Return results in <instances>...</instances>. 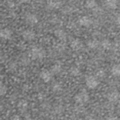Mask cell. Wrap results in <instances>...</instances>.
Here are the masks:
<instances>
[{"label": "cell", "mask_w": 120, "mask_h": 120, "mask_svg": "<svg viewBox=\"0 0 120 120\" xmlns=\"http://www.w3.org/2000/svg\"><path fill=\"white\" fill-rule=\"evenodd\" d=\"M31 56L34 60H42L46 56V51L42 47L35 46L31 49Z\"/></svg>", "instance_id": "6da1fadb"}, {"label": "cell", "mask_w": 120, "mask_h": 120, "mask_svg": "<svg viewBox=\"0 0 120 120\" xmlns=\"http://www.w3.org/2000/svg\"><path fill=\"white\" fill-rule=\"evenodd\" d=\"M90 99V96L88 93L85 90L80 91L78 94H76L74 97V100L77 103L79 104H85Z\"/></svg>", "instance_id": "7a4b0ae2"}, {"label": "cell", "mask_w": 120, "mask_h": 120, "mask_svg": "<svg viewBox=\"0 0 120 120\" xmlns=\"http://www.w3.org/2000/svg\"><path fill=\"white\" fill-rule=\"evenodd\" d=\"M86 86L90 89H95L98 87L99 84L98 79L95 76H89L86 79Z\"/></svg>", "instance_id": "3957f363"}, {"label": "cell", "mask_w": 120, "mask_h": 120, "mask_svg": "<svg viewBox=\"0 0 120 120\" xmlns=\"http://www.w3.org/2000/svg\"><path fill=\"white\" fill-rule=\"evenodd\" d=\"M23 39L27 41H30L35 39V33L32 30H25L22 33Z\"/></svg>", "instance_id": "277c9868"}, {"label": "cell", "mask_w": 120, "mask_h": 120, "mask_svg": "<svg viewBox=\"0 0 120 120\" xmlns=\"http://www.w3.org/2000/svg\"><path fill=\"white\" fill-rule=\"evenodd\" d=\"M53 75L51 73V72L48 70H43L40 73V79L45 83L50 82L52 78Z\"/></svg>", "instance_id": "5b68a950"}, {"label": "cell", "mask_w": 120, "mask_h": 120, "mask_svg": "<svg viewBox=\"0 0 120 120\" xmlns=\"http://www.w3.org/2000/svg\"><path fill=\"white\" fill-rule=\"evenodd\" d=\"M25 20L26 23H28V25H34L38 22V18H37V15L33 13H28L25 15Z\"/></svg>", "instance_id": "8992f818"}, {"label": "cell", "mask_w": 120, "mask_h": 120, "mask_svg": "<svg viewBox=\"0 0 120 120\" xmlns=\"http://www.w3.org/2000/svg\"><path fill=\"white\" fill-rule=\"evenodd\" d=\"M71 47L75 51H80L83 47V43L79 39H74L71 42Z\"/></svg>", "instance_id": "52a82bcc"}, {"label": "cell", "mask_w": 120, "mask_h": 120, "mask_svg": "<svg viewBox=\"0 0 120 120\" xmlns=\"http://www.w3.org/2000/svg\"><path fill=\"white\" fill-rule=\"evenodd\" d=\"M79 24L81 26L88 27H90L93 24V20L88 16H86H86H82L79 19Z\"/></svg>", "instance_id": "ba28073f"}, {"label": "cell", "mask_w": 120, "mask_h": 120, "mask_svg": "<svg viewBox=\"0 0 120 120\" xmlns=\"http://www.w3.org/2000/svg\"><path fill=\"white\" fill-rule=\"evenodd\" d=\"M108 99L110 103H116L120 99V94L117 91H113L108 94Z\"/></svg>", "instance_id": "9c48e42d"}, {"label": "cell", "mask_w": 120, "mask_h": 120, "mask_svg": "<svg viewBox=\"0 0 120 120\" xmlns=\"http://www.w3.org/2000/svg\"><path fill=\"white\" fill-rule=\"evenodd\" d=\"M62 5V3L60 0H50L47 4V6L51 10H55L59 8Z\"/></svg>", "instance_id": "30bf717a"}, {"label": "cell", "mask_w": 120, "mask_h": 120, "mask_svg": "<svg viewBox=\"0 0 120 120\" xmlns=\"http://www.w3.org/2000/svg\"><path fill=\"white\" fill-rule=\"evenodd\" d=\"M87 45L91 49H96L100 46V41L96 39H91L87 41Z\"/></svg>", "instance_id": "8fae6325"}, {"label": "cell", "mask_w": 120, "mask_h": 120, "mask_svg": "<svg viewBox=\"0 0 120 120\" xmlns=\"http://www.w3.org/2000/svg\"><path fill=\"white\" fill-rule=\"evenodd\" d=\"M54 35L58 38L60 40H64L66 39V37H67V34L66 33V32L62 29H57L54 31Z\"/></svg>", "instance_id": "7c38bea8"}, {"label": "cell", "mask_w": 120, "mask_h": 120, "mask_svg": "<svg viewBox=\"0 0 120 120\" xmlns=\"http://www.w3.org/2000/svg\"><path fill=\"white\" fill-rule=\"evenodd\" d=\"M69 73L73 77H79V76L81 75V70H80V68L79 67L73 65V66L71 67V68L69 70Z\"/></svg>", "instance_id": "4fadbf2b"}, {"label": "cell", "mask_w": 120, "mask_h": 120, "mask_svg": "<svg viewBox=\"0 0 120 120\" xmlns=\"http://www.w3.org/2000/svg\"><path fill=\"white\" fill-rule=\"evenodd\" d=\"M62 65L60 63H55L54 65H53L52 66L50 72H51V73L52 75H57L60 72H62Z\"/></svg>", "instance_id": "5bb4252c"}, {"label": "cell", "mask_w": 120, "mask_h": 120, "mask_svg": "<svg viewBox=\"0 0 120 120\" xmlns=\"http://www.w3.org/2000/svg\"><path fill=\"white\" fill-rule=\"evenodd\" d=\"M110 72L112 75H113L114 77H119L120 75V65H117V64L114 65L111 68Z\"/></svg>", "instance_id": "9a60e30c"}, {"label": "cell", "mask_w": 120, "mask_h": 120, "mask_svg": "<svg viewBox=\"0 0 120 120\" xmlns=\"http://www.w3.org/2000/svg\"><path fill=\"white\" fill-rule=\"evenodd\" d=\"M106 6L111 9H115L117 8V0H106L105 1Z\"/></svg>", "instance_id": "2e32d148"}, {"label": "cell", "mask_w": 120, "mask_h": 120, "mask_svg": "<svg viewBox=\"0 0 120 120\" xmlns=\"http://www.w3.org/2000/svg\"><path fill=\"white\" fill-rule=\"evenodd\" d=\"M28 103L26 101L22 100L20 101V103L18 104V108L21 111H22L23 112H25L28 109Z\"/></svg>", "instance_id": "e0dca14e"}, {"label": "cell", "mask_w": 120, "mask_h": 120, "mask_svg": "<svg viewBox=\"0 0 120 120\" xmlns=\"http://www.w3.org/2000/svg\"><path fill=\"white\" fill-rule=\"evenodd\" d=\"M100 44H101L102 47L105 49V50H109L110 49L111 46H112V43L110 40L108 39H104L101 41V43H100Z\"/></svg>", "instance_id": "ac0fdd59"}, {"label": "cell", "mask_w": 120, "mask_h": 120, "mask_svg": "<svg viewBox=\"0 0 120 120\" xmlns=\"http://www.w3.org/2000/svg\"><path fill=\"white\" fill-rule=\"evenodd\" d=\"M97 6L95 0H86V6L88 8H94Z\"/></svg>", "instance_id": "d6986e66"}, {"label": "cell", "mask_w": 120, "mask_h": 120, "mask_svg": "<svg viewBox=\"0 0 120 120\" xmlns=\"http://www.w3.org/2000/svg\"><path fill=\"white\" fill-rule=\"evenodd\" d=\"M52 91L55 93H59L62 91V85L60 83H54L52 86Z\"/></svg>", "instance_id": "ffe728a7"}, {"label": "cell", "mask_w": 120, "mask_h": 120, "mask_svg": "<svg viewBox=\"0 0 120 120\" xmlns=\"http://www.w3.org/2000/svg\"><path fill=\"white\" fill-rule=\"evenodd\" d=\"M1 37L6 38V39H8V38H10L11 36V30H8V29H5V30H3L1 32Z\"/></svg>", "instance_id": "44dd1931"}, {"label": "cell", "mask_w": 120, "mask_h": 120, "mask_svg": "<svg viewBox=\"0 0 120 120\" xmlns=\"http://www.w3.org/2000/svg\"><path fill=\"white\" fill-rule=\"evenodd\" d=\"M96 75L98 78H103L105 76V73L103 71V70H99L96 72Z\"/></svg>", "instance_id": "7402d4cb"}, {"label": "cell", "mask_w": 120, "mask_h": 120, "mask_svg": "<svg viewBox=\"0 0 120 120\" xmlns=\"http://www.w3.org/2000/svg\"><path fill=\"white\" fill-rule=\"evenodd\" d=\"M108 120H120V119L117 117H110Z\"/></svg>", "instance_id": "603a6c76"}, {"label": "cell", "mask_w": 120, "mask_h": 120, "mask_svg": "<svg viewBox=\"0 0 120 120\" xmlns=\"http://www.w3.org/2000/svg\"><path fill=\"white\" fill-rule=\"evenodd\" d=\"M21 3H23V4H25V3H29L30 0H18Z\"/></svg>", "instance_id": "cb8c5ba5"}, {"label": "cell", "mask_w": 120, "mask_h": 120, "mask_svg": "<svg viewBox=\"0 0 120 120\" xmlns=\"http://www.w3.org/2000/svg\"><path fill=\"white\" fill-rule=\"evenodd\" d=\"M25 120H35L34 119H33V118H31V117H26Z\"/></svg>", "instance_id": "d4e9b609"}]
</instances>
